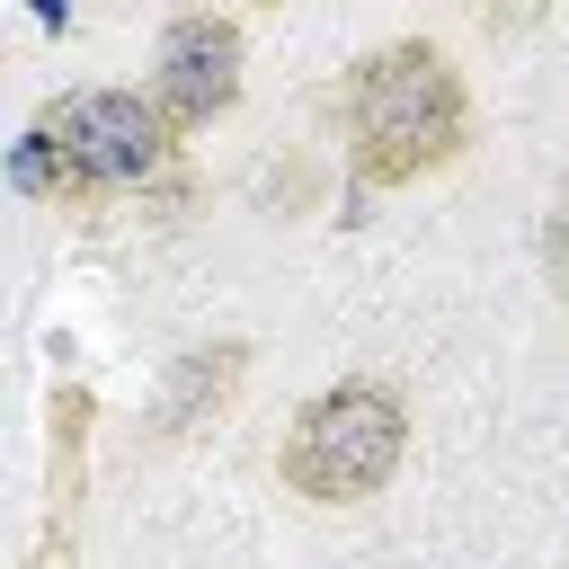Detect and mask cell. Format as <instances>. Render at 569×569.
<instances>
[{
  "instance_id": "cell-5",
  "label": "cell",
  "mask_w": 569,
  "mask_h": 569,
  "mask_svg": "<svg viewBox=\"0 0 569 569\" xmlns=\"http://www.w3.org/2000/svg\"><path fill=\"white\" fill-rule=\"evenodd\" d=\"M80 445H89V391H53V516H44V560L80 516Z\"/></svg>"
},
{
  "instance_id": "cell-1",
  "label": "cell",
  "mask_w": 569,
  "mask_h": 569,
  "mask_svg": "<svg viewBox=\"0 0 569 569\" xmlns=\"http://www.w3.org/2000/svg\"><path fill=\"white\" fill-rule=\"evenodd\" d=\"M471 133V98L462 71L427 44V36H391L347 71V160L365 187H409L427 169H445Z\"/></svg>"
},
{
  "instance_id": "cell-3",
  "label": "cell",
  "mask_w": 569,
  "mask_h": 569,
  "mask_svg": "<svg viewBox=\"0 0 569 569\" xmlns=\"http://www.w3.org/2000/svg\"><path fill=\"white\" fill-rule=\"evenodd\" d=\"M80 160L89 187H142L160 160H169V116L142 98V89H80L62 107H44Z\"/></svg>"
},
{
  "instance_id": "cell-4",
  "label": "cell",
  "mask_w": 569,
  "mask_h": 569,
  "mask_svg": "<svg viewBox=\"0 0 569 569\" xmlns=\"http://www.w3.org/2000/svg\"><path fill=\"white\" fill-rule=\"evenodd\" d=\"M231 98H240V18H213V9L178 18L151 53V107L169 116V133H196Z\"/></svg>"
},
{
  "instance_id": "cell-2",
  "label": "cell",
  "mask_w": 569,
  "mask_h": 569,
  "mask_svg": "<svg viewBox=\"0 0 569 569\" xmlns=\"http://www.w3.org/2000/svg\"><path fill=\"white\" fill-rule=\"evenodd\" d=\"M409 453V409L391 382H329L320 400H302V418L284 427V489L320 498V507H356L373 498Z\"/></svg>"
},
{
  "instance_id": "cell-6",
  "label": "cell",
  "mask_w": 569,
  "mask_h": 569,
  "mask_svg": "<svg viewBox=\"0 0 569 569\" xmlns=\"http://www.w3.org/2000/svg\"><path fill=\"white\" fill-rule=\"evenodd\" d=\"M18 187H27V196H53V204L89 196V178H80V160H71V142H62L53 116L27 124V142H18Z\"/></svg>"
},
{
  "instance_id": "cell-7",
  "label": "cell",
  "mask_w": 569,
  "mask_h": 569,
  "mask_svg": "<svg viewBox=\"0 0 569 569\" xmlns=\"http://www.w3.org/2000/svg\"><path fill=\"white\" fill-rule=\"evenodd\" d=\"M542 276H551V293L569 302V187H560V204H551V222H542Z\"/></svg>"
}]
</instances>
